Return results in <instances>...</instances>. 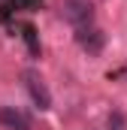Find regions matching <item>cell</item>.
<instances>
[{
	"label": "cell",
	"mask_w": 127,
	"mask_h": 130,
	"mask_svg": "<svg viewBox=\"0 0 127 130\" xmlns=\"http://www.w3.org/2000/svg\"><path fill=\"white\" fill-rule=\"evenodd\" d=\"M61 15L76 27V30L91 27V24H94V3H91V0H64L61 3Z\"/></svg>",
	"instance_id": "6da1fadb"
},
{
	"label": "cell",
	"mask_w": 127,
	"mask_h": 130,
	"mask_svg": "<svg viewBox=\"0 0 127 130\" xmlns=\"http://www.w3.org/2000/svg\"><path fill=\"white\" fill-rule=\"evenodd\" d=\"M24 85H27L30 100L39 106V109H52V94H49V88H45V82H42V76H39V73L27 70V73H24Z\"/></svg>",
	"instance_id": "7a4b0ae2"
},
{
	"label": "cell",
	"mask_w": 127,
	"mask_h": 130,
	"mask_svg": "<svg viewBox=\"0 0 127 130\" xmlns=\"http://www.w3.org/2000/svg\"><path fill=\"white\" fill-rule=\"evenodd\" d=\"M76 39H79V45H82L88 55H100V48H103V42H106V36H103V30H100L97 24L76 30Z\"/></svg>",
	"instance_id": "3957f363"
},
{
	"label": "cell",
	"mask_w": 127,
	"mask_h": 130,
	"mask_svg": "<svg viewBox=\"0 0 127 130\" xmlns=\"http://www.w3.org/2000/svg\"><path fill=\"white\" fill-rule=\"evenodd\" d=\"M0 124L6 130H30V121L24 112H18L15 106H0Z\"/></svg>",
	"instance_id": "277c9868"
},
{
	"label": "cell",
	"mask_w": 127,
	"mask_h": 130,
	"mask_svg": "<svg viewBox=\"0 0 127 130\" xmlns=\"http://www.w3.org/2000/svg\"><path fill=\"white\" fill-rule=\"evenodd\" d=\"M21 30H24V42H27V52H30L33 58H36V55H39V42H36V30H33V24H24Z\"/></svg>",
	"instance_id": "5b68a950"
},
{
	"label": "cell",
	"mask_w": 127,
	"mask_h": 130,
	"mask_svg": "<svg viewBox=\"0 0 127 130\" xmlns=\"http://www.w3.org/2000/svg\"><path fill=\"white\" fill-rule=\"evenodd\" d=\"M12 6H21V9H30V6H36L39 0H9Z\"/></svg>",
	"instance_id": "8992f818"
}]
</instances>
